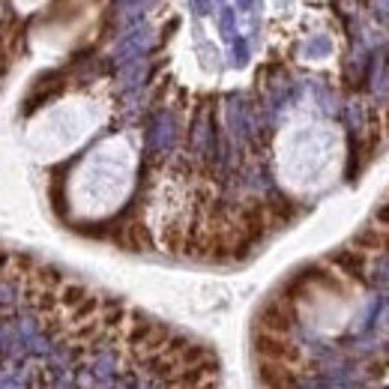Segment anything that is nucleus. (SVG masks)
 <instances>
[{"mask_svg": "<svg viewBox=\"0 0 389 389\" xmlns=\"http://www.w3.org/2000/svg\"><path fill=\"white\" fill-rule=\"evenodd\" d=\"M332 264L339 266V270L344 276H351V278H366V254L356 252V249H344V252H335L332 254Z\"/></svg>", "mask_w": 389, "mask_h": 389, "instance_id": "obj_1", "label": "nucleus"}, {"mask_svg": "<svg viewBox=\"0 0 389 389\" xmlns=\"http://www.w3.org/2000/svg\"><path fill=\"white\" fill-rule=\"evenodd\" d=\"M222 30H225V36L234 30V12H231V9H225V12H222Z\"/></svg>", "mask_w": 389, "mask_h": 389, "instance_id": "obj_2", "label": "nucleus"}, {"mask_svg": "<svg viewBox=\"0 0 389 389\" xmlns=\"http://www.w3.org/2000/svg\"><path fill=\"white\" fill-rule=\"evenodd\" d=\"M378 225L383 227V231H386V227H389V204L378 210Z\"/></svg>", "mask_w": 389, "mask_h": 389, "instance_id": "obj_3", "label": "nucleus"}, {"mask_svg": "<svg viewBox=\"0 0 389 389\" xmlns=\"http://www.w3.org/2000/svg\"><path fill=\"white\" fill-rule=\"evenodd\" d=\"M195 9L201 12V16H207V12H210V0H195Z\"/></svg>", "mask_w": 389, "mask_h": 389, "instance_id": "obj_4", "label": "nucleus"}, {"mask_svg": "<svg viewBox=\"0 0 389 389\" xmlns=\"http://www.w3.org/2000/svg\"><path fill=\"white\" fill-rule=\"evenodd\" d=\"M237 4L243 6V9H249V6H252V0H237Z\"/></svg>", "mask_w": 389, "mask_h": 389, "instance_id": "obj_5", "label": "nucleus"}]
</instances>
